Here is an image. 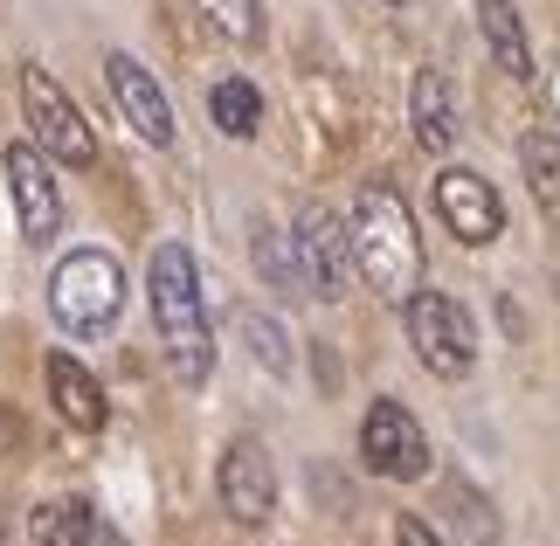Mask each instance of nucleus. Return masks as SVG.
<instances>
[{
  "label": "nucleus",
  "instance_id": "1",
  "mask_svg": "<svg viewBox=\"0 0 560 546\" xmlns=\"http://www.w3.org/2000/svg\"><path fill=\"white\" fill-rule=\"evenodd\" d=\"M145 298H153V325L166 346L180 387H201L214 374V339H208V298H201V264L187 243H160L145 264Z\"/></svg>",
  "mask_w": 560,
  "mask_h": 546
},
{
  "label": "nucleus",
  "instance_id": "2",
  "mask_svg": "<svg viewBox=\"0 0 560 546\" xmlns=\"http://www.w3.org/2000/svg\"><path fill=\"white\" fill-rule=\"evenodd\" d=\"M347 256H353V277L387 304H401L422 283V235L395 187H360V201L347 214Z\"/></svg>",
  "mask_w": 560,
  "mask_h": 546
},
{
  "label": "nucleus",
  "instance_id": "3",
  "mask_svg": "<svg viewBox=\"0 0 560 546\" xmlns=\"http://www.w3.org/2000/svg\"><path fill=\"white\" fill-rule=\"evenodd\" d=\"M49 312H56L62 333H77V339L112 333L118 312H125V264L112 249H70L49 270Z\"/></svg>",
  "mask_w": 560,
  "mask_h": 546
},
{
  "label": "nucleus",
  "instance_id": "4",
  "mask_svg": "<svg viewBox=\"0 0 560 546\" xmlns=\"http://www.w3.org/2000/svg\"><path fill=\"white\" fill-rule=\"evenodd\" d=\"M401 325H408V346H416V360L429 367L436 381H464L470 367H478V325L457 298L443 291H408L401 298Z\"/></svg>",
  "mask_w": 560,
  "mask_h": 546
},
{
  "label": "nucleus",
  "instance_id": "5",
  "mask_svg": "<svg viewBox=\"0 0 560 546\" xmlns=\"http://www.w3.org/2000/svg\"><path fill=\"white\" fill-rule=\"evenodd\" d=\"M21 112H28L35 146L49 152L56 166H97V139H91V125H83L77 97L62 91V83L42 70V62H28V70H21Z\"/></svg>",
  "mask_w": 560,
  "mask_h": 546
},
{
  "label": "nucleus",
  "instance_id": "6",
  "mask_svg": "<svg viewBox=\"0 0 560 546\" xmlns=\"http://www.w3.org/2000/svg\"><path fill=\"white\" fill-rule=\"evenodd\" d=\"M0 173H8V194H14V222H21V243L28 249H49L62 235V187H56V166L35 139H14L0 152Z\"/></svg>",
  "mask_w": 560,
  "mask_h": 546
},
{
  "label": "nucleus",
  "instance_id": "7",
  "mask_svg": "<svg viewBox=\"0 0 560 546\" xmlns=\"http://www.w3.org/2000/svg\"><path fill=\"white\" fill-rule=\"evenodd\" d=\"M291 256H298V283H305L312 298H326V304H339V298H347V283H353L347 222H339V214H332L326 201L298 208V229H291Z\"/></svg>",
  "mask_w": 560,
  "mask_h": 546
},
{
  "label": "nucleus",
  "instance_id": "8",
  "mask_svg": "<svg viewBox=\"0 0 560 546\" xmlns=\"http://www.w3.org/2000/svg\"><path fill=\"white\" fill-rule=\"evenodd\" d=\"M360 464H368L374 477H395V485L429 477V435H422V422L401 402L381 395L368 415H360Z\"/></svg>",
  "mask_w": 560,
  "mask_h": 546
},
{
  "label": "nucleus",
  "instance_id": "9",
  "mask_svg": "<svg viewBox=\"0 0 560 546\" xmlns=\"http://www.w3.org/2000/svg\"><path fill=\"white\" fill-rule=\"evenodd\" d=\"M214 498H222V512L235 526H270L277 512V464L270 450L256 443V435H235L222 450V464H214Z\"/></svg>",
  "mask_w": 560,
  "mask_h": 546
},
{
  "label": "nucleus",
  "instance_id": "10",
  "mask_svg": "<svg viewBox=\"0 0 560 546\" xmlns=\"http://www.w3.org/2000/svg\"><path fill=\"white\" fill-rule=\"evenodd\" d=\"M436 214H443V229L457 235L464 249H485V243H499V235H505L499 187H491L485 173H470V166H443L436 173Z\"/></svg>",
  "mask_w": 560,
  "mask_h": 546
},
{
  "label": "nucleus",
  "instance_id": "11",
  "mask_svg": "<svg viewBox=\"0 0 560 546\" xmlns=\"http://www.w3.org/2000/svg\"><path fill=\"white\" fill-rule=\"evenodd\" d=\"M104 91H112V104L145 146H174V104H166V91L153 83V70L139 56H125V49L104 56Z\"/></svg>",
  "mask_w": 560,
  "mask_h": 546
},
{
  "label": "nucleus",
  "instance_id": "12",
  "mask_svg": "<svg viewBox=\"0 0 560 546\" xmlns=\"http://www.w3.org/2000/svg\"><path fill=\"white\" fill-rule=\"evenodd\" d=\"M42 381H49V402H56V415L70 429H83V435H97L104 429V387H97V374L83 367L77 353H49V367H42Z\"/></svg>",
  "mask_w": 560,
  "mask_h": 546
},
{
  "label": "nucleus",
  "instance_id": "13",
  "mask_svg": "<svg viewBox=\"0 0 560 546\" xmlns=\"http://www.w3.org/2000/svg\"><path fill=\"white\" fill-rule=\"evenodd\" d=\"M408 125H416V146L422 152H450V146H457V91H450L443 70H416Z\"/></svg>",
  "mask_w": 560,
  "mask_h": 546
},
{
  "label": "nucleus",
  "instance_id": "14",
  "mask_svg": "<svg viewBox=\"0 0 560 546\" xmlns=\"http://www.w3.org/2000/svg\"><path fill=\"white\" fill-rule=\"evenodd\" d=\"M478 28H485V49H491V62H499L505 77H533V49H526V21H520V8L512 0H478Z\"/></svg>",
  "mask_w": 560,
  "mask_h": 546
},
{
  "label": "nucleus",
  "instance_id": "15",
  "mask_svg": "<svg viewBox=\"0 0 560 546\" xmlns=\"http://www.w3.org/2000/svg\"><path fill=\"white\" fill-rule=\"evenodd\" d=\"M208 118L222 125L229 139H256V132H264V91H256L249 77H222L208 91Z\"/></svg>",
  "mask_w": 560,
  "mask_h": 546
},
{
  "label": "nucleus",
  "instance_id": "16",
  "mask_svg": "<svg viewBox=\"0 0 560 546\" xmlns=\"http://www.w3.org/2000/svg\"><path fill=\"white\" fill-rule=\"evenodd\" d=\"M520 166H526V187H533V201H540V214L560 222V132H526Z\"/></svg>",
  "mask_w": 560,
  "mask_h": 546
},
{
  "label": "nucleus",
  "instance_id": "17",
  "mask_svg": "<svg viewBox=\"0 0 560 546\" xmlns=\"http://www.w3.org/2000/svg\"><path fill=\"white\" fill-rule=\"evenodd\" d=\"M235 333L249 339V360L264 367V374H291V333H284V318H270V312H256V304H243L235 312Z\"/></svg>",
  "mask_w": 560,
  "mask_h": 546
},
{
  "label": "nucleus",
  "instance_id": "18",
  "mask_svg": "<svg viewBox=\"0 0 560 546\" xmlns=\"http://www.w3.org/2000/svg\"><path fill=\"white\" fill-rule=\"evenodd\" d=\"M194 8L208 14L214 35L243 42V49H256V42H264V0H194Z\"/></svg>",
  "mask_w": 560,
  "mask_h": 546
},
{
  "label": "nucleus",
  "instance_id": "19",
  "mask_svg": "<svg viewBox=\"0 0 560 546\" xmlns=\"http://www.w3.org/2000/svg\"><path fill=\"white\" fill-rule=\"evenodd\" d=\"M256 270H264L277 291H298V256H291V235L277 229H256Z\"/></svg>",
  "mask_w": 560,
  "mask_h": 546
},
{
  "label": "nucleus",
  "instance_id": "20",
  "mask_svg": "<svg viewBox=\"0 0 560 546\" xmlns=\"http://www.w3.org/2000/svg\"><path fill=\"white\" fill-rule=\"evenodd\" d=\"M62 546H125V533H118L112 519H104V512L91 506V512H83V526H77L70 539H62Z\"/></svg>",
  "mask_w": 560,
  "mask_h": 546
},
{
  "label": "nucleus",
  "instance_id": "21",
  "mask_svg": "<svg viewBox=\"0 0 560 546\" xmlns=\"http://www.w3.org/2000/svg\"><path fill=\"white\" fill-rule=\"evenodd\" d=\"M395 546H450L436 526H429V519H416V512H401L395 519Z\"/></svg>",
  "mask_w": 560,
  "mask_h": 546
},
{
  "label": "nucleus",
  "instance_id": "22",
  "mask_svg": "<svg viewBox=\"0 0 560 546\" xmlns=\"http://www.w3.org/2000/svg\"><path fill=\"white\" fill-rule=\"evenodd\" d=\"M553 291H560V277H553Z\"/></svg>",
  "mask_w": 560,
  "mask_h": 546
}]
</instances>
